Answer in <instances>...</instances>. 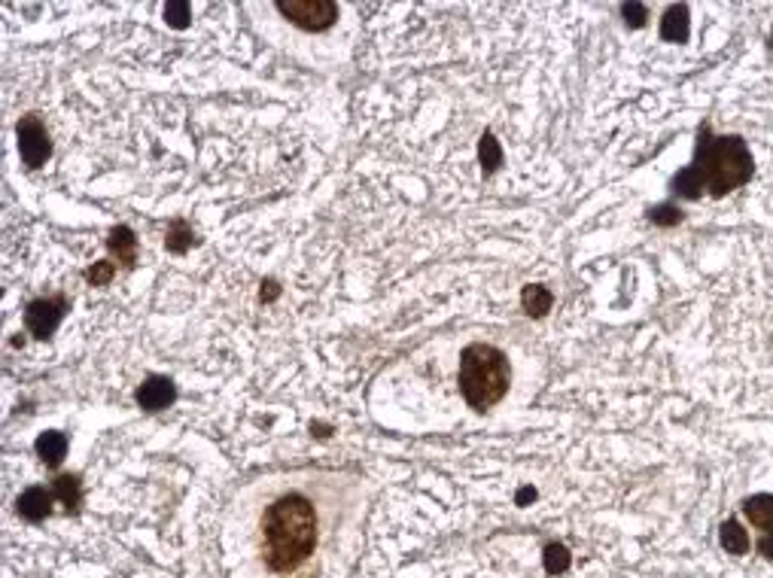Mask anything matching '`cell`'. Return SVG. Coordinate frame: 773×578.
<instances>
[{"instance_id":"obj_11","label":"cell","mask_w":773,"mask_h":578,"mask_svg":"<svg viewBox=\"0 0 773 578\" xmlns=\"http://www.w3.org/2000/svg\"><path fill=\"white\" fill-rule=\"evenodd\" d=\"M743 512L759 530H773V493H755L743 502Z\"/></svg>"},{"instance_id":"obj_15","label":"cell","mask_w":773,"mask_h":578,"mask_svg":"<svg viewBox=\"0 0 773 578\" xmlns=\"http://www.w3.org/2000/svg\"><path fill=\"white\" fill-rule=\"evenodd\" d=\"M719 542H721V548H725L728 554H737V557L749 551V535H746V530H743V526H740L737 521H725V524H721Z\"/></svg>"},{"instance_id":"obj_19","label":"cell","mask_w":773,"mask_h":578,"mask_svg":"<svg viewBox=\"0 0 773 578\" xmlns=\"http://www.w3.org/2000/svg\"><path fill=\"white\" fill-rule=\"evenodd\" d=\"M165 22L177 31L189 28V4H168L165 6Z\"/></svg>"},{"instance_id":"obj_12","label":"cell","mask_w":773,"mask_h":578,"mask_svg":"<svg viewBox=\"0 0 773 578\" xmlns=\"http://www.w3.org/2000/svg\"><path fill=\"white\" fill-rule=\"evenodd\" d=\"M107 247H110V253L119 256V262H126V265L135 262V256H137V238L128 225H116V229L110 232Z\"/></svg>"},{"instance_id":"obj_2","label":"cell","mask_w":773,"mask_h":578,"mask_svg":"<svg viewBox=\"0 0 773 578\" xmlns=\"http://www.w3.org/2000/svg\"><path fill=\"white\" fill-rule=\"evenodd\" d=\"M749 180H752V153H749V147H746V140L737 137V134H731V137H716V134L710 131V125H701V131H697L694 162L673 177L670 189L676 192L679 198H688V201L701 198L703 189L710 192L712 198H721Z\"/></svg>"},{"instance_id":"obj_22","label":"cell","mask_w":773,"mask_h":578,"mask_svg":"<svg viewBox=\"0 0 773 578\" xmlns=\"http://www.w3.org/2000/svg\"><path fill=\"white\" fill-rule=\"evenodd\" d=\"M621 15H625V22L630 24V28H643L646 19H648V10L643 4H625L621 6Z\"/></svg>"},{"instance_id":"obj_9","label":"cell","mask_w":773,"mask_h":578,"mask_svg":"<svg viewBox=\"0 0 773 578\" xmlns=\"http://www.w3.org/2000/svg\"><path fill=\"white\" fill-rule=\"evenodd\" d=\"M688 33H692L688 6H683V4L670 6V10L664 13V19H661V40H667V43H685Z\"/></svg>"},{"instance_id":"obj_8","label":"cell","mask_w":773,"mask_h":578,"mask_svg":"<svg viewBox=\"0 0 773 578\" xmlns=\"http://www.w3.org/2000/svg\"><path fill=\"white\" fill-rule=\"evenodd\" d=\"M55 490H46V488H28L15 499V512H19L24 521H43V517L52 512V502H55Z\"/></svg>"},{"instance_id":"obj_5","label":"cell","mask_w":773,"mask_h":578,"mask_svg":"<svg viewBox=\"0 0 773 578\" xmlns=\"http://www.w3.org/2000/svg\"><path fill=\"white\" fill-rule=\"evenodd\" d=\"M15 134H19L22 162L28 165V167H40L49 156H52V140H49L46 125L40 122L37 113L22 116L19 125H15Z\"/></svg>"},{"instance_id":"obj_21","label":"cell","mask_w":773,"mask_h":578,"mask_svg":"<svg viewBox=\"0 0 773 578\" xmlns=\"http://www.w3.org/2000/svg\"><path fill=\"white\" fill-rule=\"evenodd\" d=\"M113 274H116V265H113V262H98L95 268H89V271H86V280L95 283V287H107Z\"/></svg>"},{"instance_id":"obj_24","label":"cell","mask_w":773,"mask_h":578,"mask_svg":"<svg viewBox=\"0 0 773 578\" xmlns=\"http://www.w3.org/2000/svg\"><path fill=\"white\" fill-rule=\"evenodd\" d=\"M530 499H536V490H533V488H521L518 497H514V502H518V506H527Z\"/></svg>"},{"instance_id":"obj_10","label":"cell","mask_w":773,"mask_h":578,"mask_svg":"<svg viewBox=\"0 0 773 578\" xmlns=\"http://www.w3.org/2000/svg\"><path fill=\"white\" fill-rule=\"evenodd\" d=\"M37 457L43 460V463L49 466V469H55L58 463H61L64 460V454H68V435L64 432H43L37 439Z\"/></svg>"},{"instance_id":"obj_26","label":"cell","mask_w":773,"mask_h":578,"mask_svg":"<svg viewBox=\"0 0 773 578\" xmlns=\"http://www.w3.org/2000/svg\"><path fill=\"white\" fill-rule=\"evenodd\" d=\"M770 43H773V37H770Z\"/></svg>"},{"instance_id":"obj_3","label":"cell","mask_w":773,"mask_h":578,"mask_svg":"<svg viewBox=\"0 0 773 578\" xmlns=\"http://www.w3.org/2000/svg\"><path fill=\"white\" fill-rule=\"evenodd\" d=\"M509 359L494 345H469L460 354V393L476 412L496 405L509 390Z\"/></svg>"},{"instance_id":"obj_17","label":"cell","mask_w":773,"mask_h":578,"mask_svg":"<svg viewBox=\"0 0 773 578\" xmlns=\"http://www.w3.org/2000/svg\"><path fill=\"white\" fill-rule=\"evenodd\" d=\"M478 156H481V171L487 174H496V167L503 165V149H500V144H496V137L490 131H485V137H481V144H478Z\"/></svg>"},{"instance_id":"obj_4","label":"cell","mask_w":773,"mask_h":578,"mask_svg":"<svg viewBox=\"0 0 773 578\" xmlns=\"http://www.w3.org/2000/svg\"><path fill=\"white\" fill-rule=\"evenodd\" d=\"M278 13L305 31H326L338 19V6L332 0H280Z\"/></svg>"},{"instance_id":"obj_14","label":"cell","mask_w":773,"mask_h":578,"mask_svg":"<svg viewBox=\"0 0 773 578\" xmlns=\"http://www.w3.org/2000/svg\"><path fill=\"white\" fill-rule=\"evenodd\" d=\"M193 244H198L193 225L183 223V220H174V223L168 225V232H165V247H168L171 253H186V250L193 247Z\"/></svg>"},{"instance_id":"obj_13","label":"cell","mask_w":773,"mask_h":578,"mask_svg":"<svg viewBox=\"0 0 773 578\" xmlns=\"http://www.w3.org/2000/svg\"><path fill=\"white\" fill-rule=\"evenodd\" d=\"M521 305L530 317H545L548 311H551L554 296H551V289L539 287V283H530V287H523V292H521Z\"/></svg>"},{"instance_id":"obj_20","label":"cell","mask_w":773,"mask_h":578,"mask_svg":"<svg viewBox=\"0 0 773 578\" xmlns=\"http://www.w3.org/2000/svg\"><path fill=\"white\" fill-rule=\"evenodd\" d=\"M648 220H652L655 225H676L679 220H683V213H679L673 204H661V207H655V211H648Z\"/></svg>"},{"instance_id":"obj_16","label":"cell","mask_w":773,"mask_h":578,"mask_svg":"<svg viewBox=\"0 0 773 578\" xmlns=\"http://www.w3.org/2000/svg\"><path fill=\"white\" fill-rule=\"evenodd\" d=\"M55 497L68 506V512H77L80 499H82V490H80V479L77 475H58L55 479Z\"/></svg>"},{"instance_id":"obj_23","label":"cell","mask_w":773,"mask_h":578,"mask_svg":"<svg viewBox=\"0 0 773 578\" xmlns=\"http://www.w3.org/2000/svg\"><path fill=\"white\" fill-rule=\"evenodd\" d=\"M759 551H761V554L768 557V560H773V533H768V535H764V539L759 542Z\"/></svg>"},{"instance_id":"obj_6","label":"cell","mask_w":773,"mask_h":578,"mask_svg":"<svg viewBox=\"0 0 773 578\" xmlns=\"http://www.w3.org/2000/svg\"><path fill=\"white\" fill-rule=\"evenodd\" d=\"M71 311L68 296H46V298H34L28 308H24V326L34 338H49L58 323L64 320V314Z\"/></svg>"},{"instance_id":"obj_7","label":"cell","mask_w":773,"mask_h":578,"mask_svg":"<svg viewBox=\"0 0 773 578\" xmlns=\"http://www.w3.org/2000/svg\"><path fill=\"white\" fill-rule=\"evenodd\" d=\"M135 399H137L140 408H146V412H162V408H168L171 402L177 399V387H174L171 378H159V374H153V378H146L137 387Z\"/></svg>"},{"instance_id":"obj_18","label":"cell","mask_w":773,"mask_h":578,"mask_svg":"<svg viewBox=\"0 0 773 578\" xmlns=\"http://www.w3.org/2000/svg\"><path fill=\"white\" fill-rule=\"evenodd\" d=\"M570 551L567 545H561V542H551V545H545V573L548 575H561L570 569Z\"/></svg>"},{"instance_id":"obj_1","label":"cell","mask_w":773,"mask_h":578,"mask_svg":"<svg viewBox=\"0 0 773 578\" xmlns=\"http://www.w3.org/2000/svg\"><path fill=\"white\" fill-rule=\"evenodd\" d=\"M278 484L256 517V554L271 578H317L323 554L338 533V508L326 499L338 488V475L323 481Z\"/></svg>"},{"instance_id":"obj_25","label":"cell","mask_w":773,"mask_h":578,"mask_svg":"<svg viewBox=\"0 0 773 578\" xmlns=\"http://www.w3.org/2000/svg\"><path fill=\"white\" fill-rule=\"evenodd\" d=\"M278 283L274 280H269V283H262V298H278Z\"/></svg>"}]
</instances>
